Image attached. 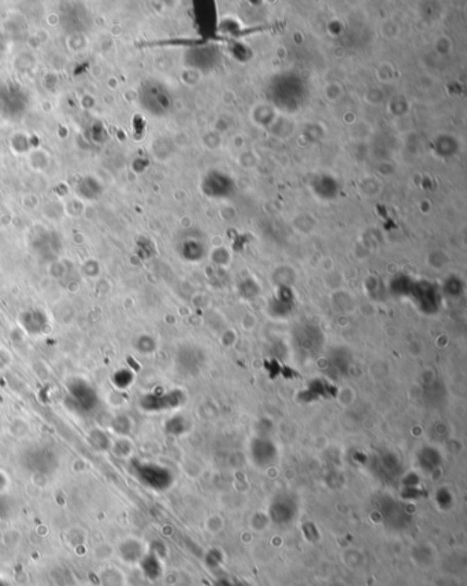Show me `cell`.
<instances>
[{
  "instance_id": "6da1fadb",
  "label": "cell",
  "mask_w": 467,
  "mask_h": 586,
  "mask_svg": "<svg viewBox=\"0 0 467 586\" xmlns=\"http://www.w3.org/2000/svg\"><path fill=\"white\" fill-rule=\"evenodd\" d=\"M68 399L70 409H74L77 413H90L97 403L95 390L83 381H76L69 386Z\"/></svg>"
},
{
  "instance_id": "277c9868",
  "label": "cell",
  "mask_w": 467,
  "mask_h": 586,
  "mask_svg": "<svg viewBox=\"0 0 467 586\" xmlns=\"http://www.w3.org/2000/svg\"><path fill=\"white\" fill-rule=\"evenodd\" d=\"M113 551L114 549H103V544H100V546L95 549L93 553H95V557L99 560H109L113 556Z\"/></svg>"
},
{
  "instance_id": "3957f363",
  "label": "cell",
  "mask_w": 467,
  "mask_h": 586,
  "mask_svg": "<svg viewBox=\"0 0 467 586\" xmlns=\"http://www.w3.org/2000/svg\"><path fill=\"white\" fill-rule=\"evenodd\" d=\"M99 586H127V580L122 569L117 566H104L97 574Z\"/></svg>"
},
{
  "instance_id": "7a4b0ae2",
  "label": "cell",
  "mask_w": 467,
  "mask_h": 586,
  "mask_svg": "<svg viewBox=\"0 0 467 586\" xmlns=\"http://www.w3.org/2000/svg\"><path fill=\"white\" fill-rule=\"evenodd\" d=\"M116 552L124 564L136 566L145 557L147 549L141 540L136 537H127L117 546Z\"/></svg>"
}]
</instances>
